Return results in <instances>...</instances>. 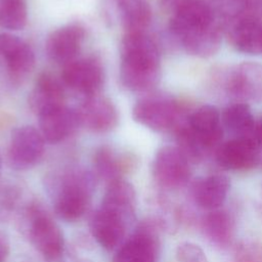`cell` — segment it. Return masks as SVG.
<instances>
[{
    "mask_svg": "<svg viewBox=\"0 0 262 262\" xmlns=\"http://www.w3.org/2000/svg\"><path fill=\"white\" fill-rule=\"evenodd\" d=\"M133 161L128 155H119L107 145L97 148L93 156V167L97 177L110 183L122 178L132 166Z\"/></svg>",
    "mask_w": 262,
    "mask_h": 262,
    "instance_id": "7402d4cb",
    "label": "cell"
},
{
    "mask_svg": "<svg viewBox=\"0 0 262 262\" xmlns=\"http://www.w3.org/2000/svg\"><path fill=\"white\" fill-rule=\"evenodd\" d=\"M28 233L38 252L48 260L58 259L63 252V236L50 215L37 204L27 212Z\"/></svg>",
    "mask_w": 262,
    "mask_h": 262,
    "instance_id": "5b68a950",
    "label": "cell"
},
{
    "mask_svg": "<svg viewBox=\"0 0 262 262\" xmlns=\"http://www.w3.org/2000/svg\"><path fill=\"white\" fill-rule=\"evenodd\" d=\"M120 80L129 90L152 89L160 79V52L144 33H127L121 41Z\"/></svg>",
    "mask_w": 262,
    "mask_h": 262,
    "instance_id": "6da1fadb",
    "label": "cell"
},
{
    "mask_svg": "<svg viewBox=\"0 0 262 262\" xmlns=\"http://www.w3.org/2000/svg\"><path fill=\"white\" fill-rule=\"evenodd\" d=\"M189 162L178 146H163L155 156L152 177L157 184L165 189L184 187L190 178Z\"/></svg>",
    "mask_w": 262,
    "mask_h": 262,
    "instance_id": "52a82bcc",
    "label": "cell"
},
{
    "mask_svg": "<svg viewBox=\"0 0 262 262\" xmlns=\"http://www.w3.org/2000/svg\"><path fill=\"white\" fill-rule=\"evenodd\" d=\"M161 228L151 217L142 221L120 247L114 262H158Z\"/></svg>",
    "mask_w": 262,
    "mask_h": 262,
    "instance_id": "8992f818",
    "label": "cell"
},
{
    "mask_svg": "<svg viewBox=\"0 0 262 262\" xmlns=\"http://www.w3.org/2000/svg\"><path fill=\"white\" fill-rule=\"evenodd\" d=\"M134 206L135 190L131 183L123 178L107 183L101 208L118 214L128 222L133 216Z\"/></svg>",
    "mask_w": 262,
    "mask_h": 262,
    "instance_id": "44dd1931",
    "label": "cell"
},
{
    "mask_svg": "<svg viewBox=\"0 0 262 262\" xmlns=\"http://www.w3.org/2000/svg\"><path fill=\"white\" fill-rule=\"evenodd\" d=\"M192 0H160L162 7L168 11L174 13L176 10L187 4Z\"/></svg>",
    "mask_w": 262,
    "mask_h": 262,
    "instance_id": "1f68e13d",
    "label": "cell"
},
{
    "mask_svg": "<svg viewBox=\"0 0 262 262\" xmlns=\"http://www.w3.org/2000/svg\"><path fill=\"white\" fill-rule=\"evenodd\" d=\"M221 120L225 128L235 137L251 138L256 121L247 103L236 102L228 105L224 110Z\"/></svg>",
    "mask_w": 262,
    "mask_h": 262,
    "instance_id": "484cf974",
    "label": "cell"
},
{
    "mask_svg": "<svg viewBox=\"0 0 262 262\" xmlns=\"http://www.w3.org/2000/svg\"><path fill=\"white\" fill-rule=\"evenodd\" d=\"M85 30L78 24H70L54 30L47 38L45 49L48 57L57 63L75 59L81 49Z\"/></svg>",
    "mask_w": 262,
    "mask_h": 262,
    "instance_id": "4fadbf2b",
    "label": "cell"
},
{
    "mask_svg": "<svg viewBox=\"0 0 262 262\" xmlns=\"http://www.w3.org/2000/svg\"><path fill=\"white\" fill-rule=\"evenodd\" d=\"M0 55L5 59L8 72L13 79H24L34 69L33 49L16 36L0 33Z\"/></svg>",
    "mask_w": 262,
    "mask_h": 262,
    "instance_id": "9a60e30c",
    "label": "cell"
},
{
    "mask_svg": "<svg viewBox=\"0 0 262 262\" xmlns=\"http://www.w3.org/2000/svg\"><path fill=\"white\" fill-rule=\"evenodd\" d=\"M64 92L61 83L51 74L42 73L36 80L35 86L29 96L31 110L40 115L63 105Z\"/></svg>",
    "mask_w": 262,
    "mask_h": 262,
    "instance_id": "ffe728a7",
    "label": "cell"
},
{
    "mask_svg": "<svg viewBox=\"0 0 262 262\" xmlns=\"http://www.w3.org/2000/svg\"><path fill=\"white\" fill-rule=\"evenodd\" d=\"M251 0H214L217 8L225 15L235 18L247 12Z\"/></svg>",
    "mask_w": 262,
    "mask_h": 262,
    "instance_id": "f546056e",
    "label": "cell"
},
{
    "mask_svg": "<svg viewBox=\"0 0 262 262\" xmlns=\"http://www.w3.org/2000/svg\"><path fill=\"white\" fill-rule=\"evenodd\" d=\"M77 112L80 124L95 133L108 132L118 124L117 108L105 97L88 96Z\"/></svg>",
    "mask_w": 262,
    "mask_h": 262,
    "instance_id": "5bb4252c",
    "label": "cell"
},
{
    "mask_svg": "<svg viewBox=\"0 0 262 262\" xmlns=\"http://www.w3.org/2000/svg\"><path fill=\"white\" fill-rule=\"evenodd\" d=\"M9 254V244L3 232L0 231V262H4Z\"/></svg>",
    "mask_w": 262,
    "mask_h": 262,
    "instance_id": "d6a6232c",
    "label": "cell"
},
{
    "mask_svg": "<svg viewBox=\"0 0 262 262\" xmlns=\"http://www.w3.org/2000/svg\"><path fill=\"white\" fill-rule=\"evenodd\" d=\"M216 21L213 8L204 0H192L172 13L169 28L179 40Z\"/></svg>",
    "mask_w": 262,
    "mask_h": 262,
    "instance_id": "30bf717a",
    "label": "cell"
},
{
    "mask_svg": "<svg viewBox=\"0 0 262 262\" xmlns=\"http://www.w3.org/2000/svg\"><path fill=\"white\" fill-rule=\"evenodd\" d=\"M45 140L39 130L32 126L14 129L7 149V161L14 170H28L42 159Z\"/></svg>",
    "mask_w": 262,
    "mask_h": 262,
    "instance_id": "ba28073f",
    "label": "cell"
},
{
    "mask_svg": "<svg viewBox=\"0 0 262 262\" xmlns=\"http://www.w3.org/2000/svg\"><path fill=\"white\" fill-rule=\"evenodd\" d=\"M248 11H256L255 16L257 12H262V0H251Z\"/></svg>",
    "mask_w": 262,
    "mask_h": 262,
    "instance_id": "e575fe53",
    "label": "cell"
},
{
    "mask_svg": "<svg viewBox=\"0 0 262 262\" xmlns=\"http://www.w3.org/2000/svg\"><path fill=\"white\" fill-rule=\"evenodd\" d=\"M95 188V175L83 168L70 169L59 179L54 201L56 215L66 221H76L86 212Z\"/></svg>",
    "mask_w": 262,
    "mask_h": 262,
    "instance_id": "3957f363",
    "label": "cell"
},
{
    "mask_svg": "<svg viewBox=\"0 0 262 262\" xmlns=\"http://www.w3.org/2000/svg\"><path fill=\"white\" fill-rule=\"evenodd\" d=\"M225 87L238 99L262 102V64L251 61L239 63L226 77Z\"/></svg>",
    "mask_w": 262,
    "mask_h": 262,
    "instance_id": "8fae6325",
    "label": "cell"
},
{
    "mask_svg": "<svg viewBox=\"0 0 262 262\" xmlns=\"http://www.w3.org/2000/svg\"><path fill=\"white\" fill-rule=\"evenodd\" d=\"M259 165L262 166V148L259 149Z\"/></svg>",
    "mask_w": 262,
    "mask_h": 262,
    "instance_id": "d590c367",
    "label": "cell"
},
{
    "mask_svg": "<svg viewBox=\"0 0 262 262\" xmlns=\"http://www.w3.org/2000/svg\"><path fill=\"white\" fill-rule=\"evenodd\" d=\"M1 168H2V160H1V156H0V175H1Z\"/></svg>",
    "mask_w": 262,
    "mask_h": 262,
    "instance_id": "8d00e7d4",
    "label": "cell"
},
{
    "mask_svg": "<svg viewBox=\"0 0 262 262\" xmlns=\"http://www.w3.org/2000/svg\"><path fill=\"white\" fill-rule=\"evenodd\" d=\"M235 262H262V244L257 242H243L234 252Z\"/></svg>",
    "mask_w": 262,
    "mask_h": 262,
    "instance_id": "f1b7e54d",
    "label": "cell"
},
{
    "mask_svg": "<svg viewBox=\"0 0 262 262\" xmlns=\"http://www.w3.org/2000/svg\"><path fill=\"white\" fill-rule=\"evenodd\" d=\"M177 262H209L204 250L191 242L180 243L175 251Z\"/></svg>",
    "mask_w": 262,
    "mask_h": 262,
    "instance_id": "83f0119b",
    "label": "cell"
},
{
    "mask_svg": "<svg viewBox=\"0 0 262 262\" xmlns=\"http://www.w3.org/2000/svg\"><path fill=\"white\" fill-rule=\"evenodd\" d=\"M127 33H144L150 23L151 10L146 0H114Z\"/></svg>",
    "mask_w": 262,
    "mask_h": 262,
    "instance_id": "cb8c5ba5",
    "label": "cell"
},
{
    "mask_svg": "<svg viewBox=\"0 0 262 262\" xmlns=\"http://www.w3.org/2000/svg\"><path fill=\"white\" fill-rule=\"evenodd\" d=\"M254 207L256 212L262 217V181L260 182L254 196Z\"/></svg>",
    "mask_w": 262,
    "mask_h": 262,
    "instance_id": "836d02e7",
    "label": "cell"
},
{
    "mask_svg": "<svg viewBox=\"0 0 262 262\" xmlns=\"http://www.w3.org/2000/svg\"><path fill=\"white\" fill-rule=\"evenodd\" d=\"M228 40L239 52L262 54V20L248 14L233 18L228 28Z\"/></svg>",
    "mask_w": 262,
    "mask_h": 262,
    "instance_id": "e0dca14e",
    "label": "cell"
},
{
    "mask_svg": "<svg viewBox=\"0 0 262 262\" xmlns=\"http://www.w3.org/2000/svg\"><path fill=\"white\" fill-rule=\"evenodd\" d=\"M17 200V192L13 187L0 186V220L6 219L13 211Z\"/></svg>",
    "mask_w": 262,
    "mask_h": 262,
    "instance_id": "4dcf8cb0",
    "label": "cell"
},
{
    "mask_svg": "<svg viewBox=\"0 0 262 262\" xmlns=\"http://www.w3.org/2000/svg\"><path fill=\"white\" fill-rule=\"evenodd\" d=\"M80 125L78 112L64 104L39 116V131L44 140L50 143L63 141L74 134Z\"/></svg>",
    "mask_w": 262,
    "mask_h": 262,
    "instance_id": "2e32d148",
    "label": "cell"
},
{
    "mask_svg": "<svg viewBox=\"0 0 262 262\" xmlns=\"http://www.w3.org/2000/svg\"><path fill=\"white\" fill-rule=\"evenodd\" d=\"M230 188L229 178L222 174H213L195 179L190 185V194L202 209L213 211L225 202Z\"/></svg>",
    "mask_w": 262,
    "mask_h": 262,
    "instance_id": "ac0fdd59",
    "label": "cell"
},
{
    "mask_svg": "<svg viewBox=\"0 0 262 262\" xmlns=\"http://www.w3.org/2000/svg\"><path fill=\"white\" fill-rule=\"evenodd\" d=\"M127 221L106 209H97L90 218V231L96 242L105 250L116 248L126 232Z\"/></svg>",
    "mask_w": 262,
    "mask_h": 262,
    "instance_id": "d6986e66",
    "label": "cell"
},
{
    "mask_svg": "<svg viewBox=\"0 0 262 262\" xmlns=\"http://www.w3.org/2000/svg\"><path fill=\"white\" fill-rule=\"evenodd\" d=\"M28 19L26 0H0V27L17 31L25 28Z\"/></svg>",
    "mask_w": 262,
    "mask_h": 262,
    "instance_id": "4316f807",
    "label": "cell"
},
{
    "mask_svg": "<svg viewBox=\"0 0 262 262\" xmlns=\"http://www.w3.org/2000/svg\"><path fill=\"white\" fill-rule=\"evenodd\" d=\"M183 48L191 55L208 57L219 49L221 33L218 24H214L189 35L180 40Z\"/></svg>",
    "mask_w": 262,
    "mask_h": 262,
    "instance_id": "d4e9b609",
    "label": "cell"
},
{
    "mask_svg": "<svg viewBox=\"0 0 262 262\" xmlns=\"http://www.w3.org/2000/svg\"><path fill=\"white\" fill-rule=\"evenodd\" d=\"M216 161L226 170H249L259 164V148L252 138L234 137L218 147Z\"/></svg>",
    "mask_w": 262,
    "mask_h": 262,
    "instance_id": "7c38bea8",
    "label": "cell"
},
{
    "mask_svg": "<svg viewBox=\"0 0 262 262\" xmlns=\"http://www.w3.org/2000/svg\"><path fill=\"white\" fill-rule=\"evenodd\" d=\"M132 115L137 123L157 132L176 129L184 120L180 104L165 95L148 96L137 101Z\"/></svg>",
    "mask_w": 262,
    "mask_h": 262,
    "instance_id": "277c9868",
    "label": "cell"
},
{
    "mask_svg": "<svg viewBox=\"0 0 262 262\" xmlns=\"http://www.w3.org/2000/svg\"><path fill=\"white\" fill-rule=\"evenodd\" d=\"M175 130L178 147L189 161L194 162L216 147L223 136L221 116L213 105L201 106Z\"/></svg>",
    "mask_w": 262,
    "mask_h": 262,
    "instance_id": "7a4b0ae2",
    "label": "cell"
},
{
    "mask_svg": "<svg viewBox=\"0 0 262 262\" xmlns=\"http://www.w3.org/2000/svg\"><path fill=\"white\" fill-rule=\"evenodd\" d=\"M61 77L68 87L88 97L95 95L101 88L104 73L99 60L94 57H82L66 63Z\"/></svg>",
    "mask_w": 262,
    "mask_h": 262,
    "instance_id": "9c48e42d",
    "label": "cell"
},
{
    "mask_svg": "<svg viewBox=\"0 0 262 262\" xmlns=\"http://www.w3.org/2000/svg\"><path fill=\"white\" fill-rule=\"evenodd\" d=\"M201 229L205 237L219 249H225L231 243L233 223L225 211L218 209L209 211L202 217Z\"/></svg>",
    "mask_w": 262,
    "mask_h": 262,
    "instance_id": "603a6c76",
    "label": "cell"
}]
</instances>
